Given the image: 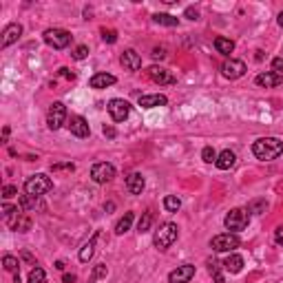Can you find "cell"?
Wrapping results in <instances>:
<instances>
[{
    "label": "cell",
    "instance_id": "cell-1",
    "mask_svg": "<svg viewBox=\"0 0 283 283\" xmlns=\"http://www.w3.org/2000/svg\"><path fill=\"white\" fill-rule=\"evenodd\" d=\"M252 153L261 162H272L283 153V142L279 137H261L252 144Z\"/></svg>",
    "mask_w": 283,
    "mask_h": 283
},
{
    "label": "cell",
    "instance_id": "cell-2",
    "mask_svg": "<svg viewBox=\"0 0 283 283\" xmlns=\"http://www.w3.org/2000/svg\"><path fill=\"white\" fill-rule=\"evenodd\" d=\"M177 234H179V228H177L172 221L162 224L159 230H155V237H153L155 248H157V250H168V248L177 241Z\"/></svg>",
    "mask_w": 283,
    "mask_h": 283
},
{
    "label": "cell",
    "instance_id": "cell-3",
    "mask_svg": "<svg viewBox=\"0 0 283 283\" xmlns=\"http://www.w3.org/2000/svg\"><path fill=\"white\" fill-rule=\"evenodd\" d=\"M51 188H53V181H51V177H47L44 172H35V175H31L29 179L25 181V193L31 195V197H42V195L49 193Z\"/></svg>",
    "mask_w": 283,
    "mask_h": 283
},
{
    "label": "cell",
    "instance_id": "cell-4",
    "mask_svg": "<svg viewBox=\"0 0 283 283\" xmlns=\"http://www.w3.org/2000/svg\"><path fill=\"white\" fill-rule=\"evenodd\" d=\"M248 221H250V212L243 210V208H232V210L226 215L224 224L230 232H239V230H243L248 226Z\"/></svg>",
    "mask_w": 283,
    "mask_h": 283
},
{
    "label": "cell",
    "instance_id": "cell-5",
    "mask_svg": "<svg viewBox=\"0 0 283 283\" xmlns=\"http://www.w3.org/2000/svg\"><path fill=\"white\" fill-rule=\"evenodd\" d=\"M239 243L241 241H239L237 232H224L210 239V248L215 252H232L234 248H239Z\"/></svg>",
    "mask_w": 283,
    "mask_h": 283
},
{
    "label": "cell",
    "instance_id": "cell-6",
    "mask_svg": "<svg viewBox=\"0 0 283 283\" xmlns=\"http://www.w3.org/2000/svg\"><path fill=\"white\" fill-rule=\"evenodd\" d=\"M64 122H66V106L62 102H53L47 113V126L51 131H57V128H62Z\"/></svg>",
    "mask_w": 283,
    "mask_h": 283
},
{
    "label": "cell",
    "instance_id": "cell-7",
    "mask_svg": "<svg viewBox=\"0 0 283 283\" xmlns=\"http://www.w3.org/2000/svg\"><path fill=\"white\" fill-rule=\"evenodd\" d=\"M44 42L53 49H66L71 42V33L64 29H47L44 31Z\"/></svg>",
    "mask_w": 283,
    "mask_h": 283
},
{
    "label": "cell",
    "instance_id": "cell-8",
    "mask_svg": "<svg viewBox=\"0 0 283 283\" xmlns=\"http://www.w3.org/2000/svg\"><path fill=\"white\" fill-rule=\"evenodd\" d=\"M113 177H115V166L109 162H100L91 168V179L95 184H109Z\"/></svg>",
    "mask_w": 283,
    "mask_h": 283
},
{
    "label": "cell",
    "instance_id": "cell-9",
    "mask_svg": "<svg viewBox=\"0 0 283 283\" xmlns=\"http://www.w3.org/2000/svg\"><path fill=\"white\" fill-rule=\"evenodd\" d=\"M106 109H109V115L113 117V122H124V119L131 115V104H128L126 100H119V97L111 100L109 104H106Z\"/></svg>",
    "mask_w": 283,
    "mask_h": 283
},
{
    "label": "cell",
    "instance_id": "cell-10",
    "mask_svg": "<svg viewBox=\"0 0 283 283\" xmlns=\"http://www.w3.org/2000/svg\"><path fill=\"white\" fill-rule=\"evenodd\" d=\"M221 73H224V78H228V80H239L243 73H246V62L230 57V60H226L224 64H221Z\"/></svg>",
    "mask_w": 283,
    "mask_h": 283
},
{
    "label": "cell",
    "instance_id": "cell-11",
    "mask_svg": "<svg viewBox=\"0 0 283 283\" xmlns=\"http://www.w3.org/2000/svg\"><path fill=\"white\" fill-rule=\"evenodd\" d=\"M148 78L153 80V82H157V84H175L177 82V78L170 73L168 69H164V66H157V64H153V66H148Z\"/></svg>",
    "mask_w": 283,
    "mask_h": 283
},
{
    "label": "cell",
    "instance_id": "cell-12",
    "mask_svg": "<svg viewBox=\"0 0 283 283\" xmlns=\"http://www.w3.org/2000/svg\"><path fill=\"white\" fill-rule=\"evenodd\" d=\"M193 277H195V265L184 263V265H177V268L168 274V281L170 283H188Z\"/></svg>",
    "mask_w": 283,
    "mask_h": 283
},
{
    "label": "cell",
    "instance_id": "cell-13",
    "mask_svg": "<svg viewBox=\"0 0 283 283\" xmlns=\"http://www.w3.org/2000/svg\"><path fill=\"white\" fill-rule=\"evenodd\" d=\"M22 35V25H18V22H13V25H7L2 31V38H0V47L7 49L9 44L18 42V38Z\"/></svg>",
    "mask_w": 283,
    "mask_h": 283
},
{
    "label": "cell",
    "instance_id": "cell-14",
    "mask_svg": "<svg viewBox=\"0 0 283 283\" xmlns=\"http://www.w3.org/2000/svg\"><path fill=\"white\" fill-rule=\"evenodd\" d=\"M66 126H69L71 135H75V137H88V133H91V128H88L86 119H84L82 115H73Z\"/></svg>",
    "mask_w": 283,
    "mask_h": 283
},
{
    "label": "cell",
    "instance_id": "cell-15",
    "mask_svg": "<svg viewBox=\"0 0 283 283\" xmlns=\"http://www.w3.org/2000/svg\"><path fill=\"white\" fill-rule=\"evenodd\" d=\"M119 62H122V66L126 71H140V66H142V57L135 49H126V51L122 53V57H119Z\"/></svg>",
    "mask_w": 283,
    "mask_h": 283
},
{
    "label": "cell",
    "instance_id": "cell-16",
    "mask_svg": "<svg viewBox=\"0 0 283 283\" xmlns=\"http://www.w3.org/2000/svg\"><path fill=\"white\" fill-rule=\"evenodd\" d=\"M144 186H146V181H144V177H142V172H131V175L126 177V190L131 195H142Z\"/></svg>",
    "mask_w": 283,
    "mask_h": 283
},
{
    "label": "cell",
    "instance_id": "cell-17",
    "mask_svg": "<svg viewBox=\"0 0 283 283\" xmlns=\"http://www.w3.org/2000/svg\"><path fill=\"white\" fill-rule=\"evenodd\" d=\"M234 162H237V155L232 153L230 148H226V150H221L219 155H217V168H221V170H230V168L234 166Z\"/></svg>",
    "mask_w": 283,
    "mask_h": 283
},
{
    "label": "cell",
    "instance_id": "cell-18",
    "mask_svg": "<svg viewBox=\"0 0 283 283\" xmlns=\"http://www.w3.org/2000/svg\"><path fill=\"white\" fill-rule=\"evenodd\" d=\"M168 102L166 95H162V93H153V95H142L140 97V106H144V109H155V106H164Z\"/></svg>",
    "mask_w": 283,
    "mask_h": 283
},
{
    "label": "cell",
    "instance_id": "cell-19",
    "mask_svg": "<svg viewBox=\"0 0 283 283\" xmlns=\"http://www.w3.org/2000/svg\"><path fill=\"white\" fill-rule=\"evenodd\" d=\"M255 82L259 84V86L272 88V86H277V84H281V75L272 73V71H265V73H259V75H256Z\"/></svg>",
    "mask_w": 283,
    "mask_h": 283
},
{
    "label": "cell",
    "instance_id": "cell-20",
    "mask_svg": "<svg viewBox=\"0 0 283 283\" xmlns=\"http://www.w3.org/2000/svg\"><path fill=\"white\" fill-rule=\"evenodd\" d=\"M117 82L115 80V75H111V73H95L91 78V88H106V86H113V84Z\"/></svg>",
    "mask_w": 283,
    "mask_h": 283
},
{
    "label": "cell",
    "instance_id": "cell-21",
    "mask_svg": "<svg viewBox=\"0 0 283 283\" xmlns=\"http://www.w3.org/2000/svg\"><path fill=\"white\" fill-rule=\"evenodd\" d=\"M224 268L228 270L230 274H239L243 270V256L241 255H228L224 261Z\"/></svg>",
    "mask_w": 283,
    "mask_h": 283
},
{
    "label": "cell",
    "instance_id": "cell-22",
    "mask_svg": "<svg viewBox=\"0 0 283 283\" xmlns=\"http://www.w3.org/2000/svg\"><path fill=\"white\" fill-rule=\"evenodd\" d=\"M95 241H97V234H93V237L88 239L82 248H80V261H82V263H86V261L93 259V252H95Z\"/></svg>",
    "mask_w": 283,
    "mask_h": 283
},
{
    "label": "cell",
    "instance_id": "cell-23",
    "mask_svg": "<svg viewBox=\"0 0 283 283\" xmlns=\"http://www.w3.org/2000/svg\"><path fill=\"white\" fill-rule=\"evenodd\" d=\"M215 49L221 53V56H230V53L234 51V42L230 38H224V35H219V38H215Z\"/></svg>",
    "mask_w": 283,
    "mask_h": 283
},
{
    "label": "cell",
    "instance_id": "cell-24",
    "mask_svg": "<svg viewBox=\"0 0 283 283\" xmlns=\"http://www.w3.org/2000/svg\"><path fill=\"white\" fill-rule=\"evenodd\" d=\"M18 206H20V210H35V206L44 208L42 201H40V197H31V195H22L20 201H18Z\"/></svg>",
    "mask_w": 283,
    "mask_h": 283
},
{
    "label": "cell",
    "instance_id": "cell-25",
    "mask_svg": "<svg viewBox=\"0 0 283 283\" xmlns=\"http://www.w3.org/2000/svg\"><path fill=\"white\" fill-rule=\"evenodd\" d=\"M153 20L157 22V25H164V27H177L179 25V18L170 16V13H155Z\"/></svg>",
    "mask_w": 283,
    "mask_h": 283
},
{
    "label": "cell",
    "instance_id": "cell-26",
    "mask_svg": "<svg viewBox=\"0 0 283 283\" xmlns=\"http://www.w3.org/2000/svg\"><path fill=\"white\" fill-rule=\"evenodd\" d=\"M131 226H133V212H124V217L117 221V226H115V232L124 234V232L131 230Z\"/></svg>",
    "mask_w": 283,
    "mask_h": 283
},
{
    "label": "cell",
    "instance_id": "cell-27",
    "mask_svg": "<svg viewBox=\"0 0 283 283\" xmlns=\"http://www.w3.org/2000/svg\"><path fill=\"white\" fill-rule=\"evenodd\" d=\"M221 265H224V263H219V261H208V270H210L215 283H226L224 272H221Z\"/></svg>",
    "mask_w": 283,
    "mask_h": 283
},
{
    "label": "cell",
    "instance_id": "cell-28",
    "mask_svg": "<svg viewBox=\"0 0 283 283\" xmlns=\"http://www.w3.org/2000/svg\"><path fill=\"white\" fill-rule=\"evenodd\" d=\"M2 265H4L7 272H13V274H18V270H20V261H18L16 256H11V255L2 256Z\"/></svg>",
    "mask_w": 283,
    "mask_h": 283
},
{
    "label": "cell",
    "instance_id": "cell-29",
    "mask_svg": "<svg viewBox=\"0 0 283 283\" xmlns=\"http://www.w3.org/2000/svg\"><path fill=\"white\" fill-rule=\"evenodd\" d=\"M164 208H166L168 212H177L181 208L179 197H175V195H168V197H164Z\"/></svg>",
    "mask_w": 283,
    "mask_h": 283
},
{
    "label": "cell",
    "instance_id": "cell-30",
    "mask_svg": "<svg viewBox=\"0 0 283 283\" xmlns=\"http://www.w3.org/2000/svg\"><path fill=\"white\" fill-rule=\"evenodd\" d=\"M11 228L16 230V232H27V230L31 228V219H29L27 215H20V217L16 219V224L11 226Z\"/></svg>",
    "mask_w": 283,
    "mask_h": 283
},
{
    "label": "cell",
    "instance_id": "cell-31",
    "mask_svg": "<svg viewBox=\"0 0 283 283\" xmlns=\"http://www.w3.org/2000/svg\"><path fill=\"white\" fill-rule=\"evenodd\" d=\"M150 226H153V212H148V210H146L144 215H142L140 224H137V230H140V232H148V230H150Z\"/></svg>",
    "mask_w": 283,
    "mask_h": 283
},
{
    "label": "cell",
    "instance_id": "cell-32",
    "mask_svg": "<svg viewBox=\"0 0 283 283\" xmlns=\"http://www.w3.org/2000/svg\"><path fill=\"white\" fill-rule=\"evenodd\" d=\"M44 277H47V274H44L42 268H33L29 272V283H44Z\"/></svg>",
    "mask_w": 283,
    "mask_h": 283
},
{
    "label": "cell",
    "instance_id": "cell-33",
    "mask_svg": "<svg viewBox=\"0 0 283 283\" xmlns=\"http://www.w3.org/2000/svg\"><path fill=\"white\" fill-rule=\"evenodd\" d=\"M265 208H268V203L261 201V199H256V201L248 203V212H255V215H261V212H265Z\"/></svg>",
    "mask_w": 283,
    "mask_h": 283
},
{
    "label": "cell",
    "instance_id": "cell-34",
    "mask_svg": "<svg viewBox=\"0 0 283 283\" xmlns=\"http://www.w3.org/2000/svg\"><path fill=\"white\" fill-rule=\"evenodd\" d=\"M201 159H203V162H208V164L217 162V153H215V148H212V146H206V148L201 150Z\"/></svg>",
    "mask_w": 283,
    "mask_h": 283
},
{
    "label": "cell",
    "instance_id": "cell-35",
    "mask_svg": "<svg viewBox=\"0 0 283 283\" xmlns=\"http://www.w3.org/2000/svg\"><path fill=\"white\" fill-rule=\"evenodd\" d=\"M102 38H104V42L113 44V42H117V31L115 29H102Z\"/></svg>",
    "mask_w": 283,
    "mask_h": 283
},
{
    "label": "cell",
    "instance_id": "cell-36",
    "mask_svg": "<svg viewBox=\"0 0 283 283\" xmlns=\"http://www.w3.org/2000/svg\"><path fill=\"white\" fill-rule=\"evenodd\" d=\"M71 56H73L75 60H84V57L88 56V47H86V44H80V47L73 49V53H71Z\"/></svg>",
    "mask_w": 283,
    "mask_h": 283
},
{
    "label": "cell",
    "instance_id": "cell-37",
    "mask_svg": "<svg viewBox=\"0 0 283 283\" xmlns=\"http://www.w3.org/2000/svg\"><path fill=\"white\" fill-rule=\"evenodd\" d=\"M272 73L283 75V56L281 57H274V60H272Z\"/></svg>",
    "mask_w": 283,
    "mask_h": 283
},
{
    "label": "cell",
    "instance_id": "cell-38",
    "mask_svg": "<svg viewBox=\"0 0 283 283\" xmlns=\"http://www.w3.org/2000/svg\"><path fill=\"white\" fill-rule=\"evenodd\" d=\"M16 195H18V188H16V186L7 184V186L2 188V197H4V199H11V197H16Z\"/></svg>",
    "mask_w": 283,
    "mask_h": 283
},
{
    "label": "cell",
    "instance_id": "cell-39",
    "mask_svg": "<svg viewBox=\"0 0 283 283\" xmlns=\"http://www.w3.org/2000/svg\"><path fill=\"white\" fill-rule=\"evenodd\" d=\"M51 170H71V172H73V170H75V166H73L71 162H66V164H53Z\"/></svg>",
    "mask_w": 283,
    "mask_h": 283
},
{
    "label": "cell",
    "instance_id": "cell-40",
    "mask_svg": "<svg viewBox=\"0 0 283 283\" xmlns=\"http://www.w3.org/2000/svg\"><path fill=\"white\" fill-rule=\"evenodd\" d=\"M106 274H109V270H106V265H102V263L93 270V277L95 279H102V277H106Z\"/></svg>",
    "mask_w": 283,
    "mask_h": 283
},
{
    "label": "cell",
    "instance_id": "cell-41",
    "mask_svg": "<svg viewBox=\"0 0 283 283\" xmlns=\"http://www.w3.org/2000/svg\"><path fill=\"white\" fill-rule=\"evenodd\" d=\"M186 18H188V20H199V11L195 7H188L186 9V13H184Z\"/></svg>",
    "mask_w": 283,
    "mask_h": 283
},
{
    "label": "cell",
    "instance_id": "cell-42",
    "mask_svg": "<svg viewBox=\"0 0 283 283\" xmlns=\"http://www.w3.org/2000/svg\"><path fill=\"white\" fill-rule=\"evenodd\" d=\"M153 57H155V60H162V57H166V49H164V47H155L153 49Z\"/></svg>",
    "mask_w": 283,
    "mask_h": 283
},
{
    "label": "cell",
    "instance_id": "cell-43",
    "mask_svg": "<svg viewBox=\"0 0 283 283\" xmlns=\"http://www.w3.org/2000/svg\"><path fill=\"white\" fill-rule=\"evenodd\" d=\"M60 75H64V78H69V80L75 78V73H71V71L66 69V66H62V69H60Z\"/></svg>",
    "mask_w": 283,
    "mask_h": 283
},
{
    "label": "cell",
    "instance_id": "cell-44",
    "mask_svg": "<svg viewBox=\"0 0 283 283\" xmlns=\"http://www.w3.org/2000/svg\"><path fill=\"white\" fill-rule=\"evenodd\" d=\"M274 239H277V243H283V228H277V232H274Z\"/></svg>",
    "mask_w": 283,
    "mask_h": 283
},
{
    "label": "cell",
    "instance_id": "cell-45",
    "mask_svg": "<svg viewBox=\"0 0 283 283\" xmlns=\"http://www.w3.org/2000/svg\"><path fill=\"white\" fill-rule=\"evenodd\" d=\"M104 135L106 137H115V128L113 126H104Z\"/></svg>",
    "mask_w": 283,
    "mask_h": 283
},
{
    "label": "cell",
    "instance_id": "cell-46",
    "mask_svg": "<svg viewBox=\"0 0 283 283\" xmlns=\"http://www.w3.org/2000/svg\"><path fill=\"white\" fill-rule=\"evenodd\" d=\"M62 279H64V283H73L75 281V274H64Z\"/></svg>",
    "mask_w": 283,
    "mask_h": 283
},
{
    "label": "cell",
    "instance_id": "cell-47",
    "mask_svg": "<svg viewBox=\"0 0 283 283\" xmlns=\"http://www.w3.org/2000/svg\"><path fill=\"white\" fill-rule=\"evenodd\" d=\"M279 27H283V11L279 13Z\"/></svg>",
    "mask_w": 283,
    "mask_h": 283
}]
</instances>
